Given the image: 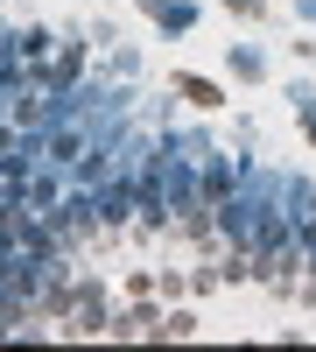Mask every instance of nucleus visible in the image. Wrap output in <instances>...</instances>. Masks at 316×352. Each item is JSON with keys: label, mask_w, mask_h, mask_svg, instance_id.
I'll return each instance as SVG.
<instances>
[{"label": "nucleus", "mask_w": 316, "mask_h": 352, "mask_svg": "<svg viewBox=\"0 0 316 352\" xmlns=\"http://www.w3.org/2000/svg\"><path fill=\"white\" fill-rule=\"evenodd\" d=\"M225 8H232V14H260V0H225Z\"/></svg>", "instance_id": "4"}, {"label": "nucleus", "mask_w": 316, "mask_h": 352, "mask_svg": "<svg viewBox=\"0 0 316 352\" xmlns=\"http://www.w3.org/2000/svg\"><path fill=\"white\" fill-rule=\"evenodd\" d=\"M176 92H183L190 106H218V85H211V78H176Z\"/></svg>", "instance_id": "2"}, {"label": "nucleus", "mask_w": 316, "mask_h": 352, "mask_svg": "<svg viewBox=\"0 0 316 352\" xmlns=\"http://www.w3.org/2000/svg\"><path fill=\"white\" fill-rule=\"evenodd\" d=\"M148 14H155V28H169V36H183V28L197 21L190 0H183V8H176V0H148Z\"/></svg>", "instance_id": "1"}, {"label": "nucleus", "mask_w": 316, "mask_h": 352, "mask_svg": "<svg viewBox=\"0 0 316 352\" xmlns=\"http://www.w3.org/2000/svg\"><path fill=\"white\" fill-rule=\"evenodd\" d=\"M302 254L316 261V204H309V219H302Z\"/></svg>", "instance_id": "3"}]
</instances>
